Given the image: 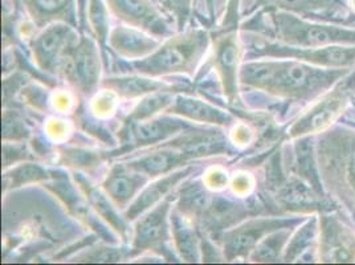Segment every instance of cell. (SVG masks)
I'll return each mask as SVG.
<instances>
[{
	"label": "cell",
	"mask_w": 355,
	"mask_h": 265,
	"mask_svg": "<svg viewBox=\"0 0 355 265\" xmlns=\"http://www.w3.org/2000/svg\"><path fill=\"white\" fill-rule=\"evenodd\" d=\"M209 35L205 30H189L167 37L151 55L130 61L129 67L138 74L162 77L191 74L207 52Z\"/></svg>",
	"instance_id": "cell-1"
},
{
	"label": "cell",
	"mask_w": 355,
	"mask_h": 265,
	"mask_svg": "<svg viewBox=\"0 0 355 265\" xmlns=\"http://www.w3.org/2000/svg\"><path fill=\"white\" fill-rule=\"evenodd\" d=\"M346 72V68H322L298 60H280L266 93L291 101H308L331 88Z\"/></svg>",
	"instance_id": "cell-2"
},
{
	"label": "cell",
	"mask_w": 355,
	"mask_h": 265,
	"mask_svg": "<svg viewBox=\"0 0 355 265\" xmlns=\"http://www.w3.org/2000/svg\"><path fill=\"white\" fill-rule=\"evenodd\" d=\"M272 20V36L282 44L301 48L355 44V28L311 23L286 11H268Z\"/></svg>",
	"instance_id": "cell-3"
},
{
	"label": "cell",
	"mask_w": 355,
	"mask_h": 265,
	"mask_svg": "<svg viewBox=\"0 0 355 265\" xmlns=\"http://www.w3.org/2000/svg\"><path fill=\"white\" fill-rule=\"evenodd\" d=\"M250 56L293 59L322 68H350L355 65V46L327 45L320 48H301L253 37L248 43Z\"/></svg>",
	"instance_id": "cell-4"
},
{
	"label": "cell",
	"mask_w": 355,
	"mask_h": 265,
	"mask_svg": "<svg viewBox=\"0 0 355 265\" xmlns=\"http://www.w3.org/2000/svg\"><path fill=\"white\" fill-rule=\"evenodd\" d=\"M59 74H64L76 90L84 94L94 93L101 77V59L97 44L87 36L78 37L65 52Z\"/></svg>",
	"instance_id": "cell-5"
},
{
	"label": "cell",
	"mask_w": 355,
	"mask_h": 265,
	"mask_svg": "<svg viewBox=\"0 0 355 265\" xmlns=\"http://www.w3.org/2000/svg\"><path fill=\"white\" fill-rule=\"evenodd\" d=\"M301 221L296 218H254L237 224L223 234L224 259L232 262L237 257H247L266 235L282 228H293Z\"/></svg>",
	"instance_id": "cell-6"
},
{
	"label": "cell",
	"mask_w": 355,
	"mask_h": 265,
	"mask_svg": "<svg viewBox=\"0 0 355 265\" xmlns=\"http://www.w3.org/2000/svg\"><path fill=\"white\" fill-rule=\"evenodd\" d=\"M174 198L167 196L161 203L150 208L138 218L133 232L132 248L137 253L144 250L159 252L167 256V244L171 235V207ZM170 259V257H168Z\"/></svg>",
	"instance_id": "cell-7"
},
{
	"label": "cell",
	"mask_w": 355,
	"mask_h": 265,
	"mask_svg": "<svg viewBox=\"0 0 355 265\" xmlns=\"http://www.w3.org/2000/svg\"><path fill=\"white\" fill-rule=\"evenodd\" d=\"M110 12L128 26L145 31L157 39L173 36L168 19L153 0H105Z\"/></svg>",
	"instance_id": "cell-8"
},
{
	"label": "cell",
	"mask_w": 355,
	"mask_h": 265,
	"mask_svg": "<svg viewBox=\"0 0 355 265\" xmlns=\"http://www.w3.org/2000/svg\"><path fill=\"white\" fill-rule=\"evenodd\" d=\"M74 28L68 23H52L32 39L33 59L40 69L46 74H59L65 52L78 39Z\"/></svg>",
	"instance_id": "cell-9"
},
{
	"label": "cell",
	"mask_w": 355,
	"mask_h": 265,
	"mask_svg": "<svg viewBox=\"0 0 355 265\" xmlns=\"http://www.w3.org/2000/svg\"><path fill=\"white\" fill-rule=\"evenodd\" d=\"M349 100L350 96L337 85L318 103H314L304 116L297 119L286 132L288 137L292 139H298L314 132H324L342 116V113L346 110Z\"/></svg>",
	"instance_id": "cell-10"
},
{
	"label": "cell",
	"mask_w": 355,
	"mask_h": 265,
	"mask_svg": "<svg viewBox=\"0 0 355 265\" xmlns=\"http://www.w3.org/2000/svg\"><path fill=\"white\" fill-rule=\"evenodd\" d=\"M214 39V65L220 77L224 96L227 97L228 103H235L239 93V62L241 58L237 28H222Z\"/></svg>",
	"instance_id": "cell-11"
},
{
	"label": "cell",
	"mask_w": 355,
	"mask_h": 265,
	"mask_svg": "<svg viewBox=\"0 0 355 265\" xmlns=\"http://www.w3.org/2000/svg\"><path fill=\"white\" fill-rule=\"evenodd\" d=\"M318 257L322 263H355V235L336 216L320 223Z\"/></svg>",
	"instance_id": "cell-12"
},
{
	"label": "cell",
	"mask_w": 355,
	"mask_h": 265,
	"mask_svg": "<svg viewBox=\"0 0 355 265\" xmlns=\"http://www.w3.org/2000/svg\"><path fill=\"white\" fill-rule=\"evenodd\" d=\"M191 129V125L184 119L155 116L133 123H125L121 132H125V138H130L132 146L145 148L158 145L174 135Z\"/></svg>",
	"instance_id": "cell-13"
},
{
	"label": "cell",
	"mask_w": 355,
	"mask_h": 265,
	"mask_svg": "<svg viewBox=\"0 0 355 265\" xmlns=\"http://www.w3.org/2000/svg\"><path fill=\"white\" fill-rule=\"evenodd\" d=\"M193 173V167L189 164L186 167L178 169L170 174L157 178L153 183L146 185L137 195V198L130 203V206L128 207L125 212V218L129 221H137L150 208L161 203L180 182L187 179Z\"/></svg>",
	"instance_id": "cell-14"
},
{
	"label": "cell",
	"mask_w": 355,
	"mask_h": 265,
	"mask_svg": "<svg viewBox=\"0 0 355 265\" xmlns=\"http://www.w3.org/2000/svg\"><path fill=\"white\" fill-rule=\"evenodd\" d=\"M148 176L130 169L126 163H117L105 178L103 189L122 210L130 206L137 195L148 185Z\"/></svg>",
	"instance_id": "cell-15"
},
{
	"label": "cell",
	"mask_w": 355,
	"mask_h": 265,
	"mask_svg": "<svg viewBox=\"0 0 355 265\" xmlns=\"http://www.w3.org/2000/svg\"><path fill=\"white\" fill-rule=\"evenodd\" d=\"M164 113L220 128H228L235 123V117L231 113L207 101L184 94L175 96Z\"/></svg>",
	"instance_id": "cell-16"
},
{
	"label": "cell",
	"mask_w": 355,
	"mask_h": 265,
	"mask_svg": "<svg viewBox=\"0 0 355 265\" xmlns=\"http://www.w3.org/2000/svg\"><path fill=\"white\" fill-rule=\"evenodd\" d=\"M277 200L286 211L291 212H313L330 210L325 195L315 191L298 178H285L276 189Z\"/></svg>",
	"instance_id": "cell-17"
},
{
	"label": "cell",
	"mask_w": 355,
	"mask_h": 265,
	"mask_svg": "<svg viewBox=\"0 0 355 265\" xmlns=\"http://www.w3.org/2000/svg\"><path fill=\"white\" fill-rule=\"evenodd\" d=\"M257 6L266 11H286L296 15L313 16L345 22L347 17L346 6L340 0H257Z\"/></svg>",
	"instance_id": "cell-18"
},
{
	"label": "cell",
	"mask_w": 355,
	"mask_h": 265,
	"mask_svg": "<svg viewBox=\"0 0 355 265\" xmlns=\"http://www.w3.org/2000/svg\"><path fill=\"white\" fill-rule=\"evenodd\" d=\"M252 210L253 207H248L236 199L214 195L199 221L212 234L225 232L237 225L239 221L245 219L252 214Z\"/></svg>",
	"instance_id": "cell-19"
},
{
	"label": "cell",
	"mask_w": 355,
	"mask_h": 265,
	"mask_svg": "<svg viewBox=\"0 0 355 265\" xmlns=\"http://www.w3.org/2000/svg\"><path fill=\"white\" fill-rule=\"evenodd\" d=\"M107 42L117 55L130 61L146 58L162 44L159 39L132 26L116 27Z\"/></svg>",
	"instance_id": "cell-20"
},
{
	"label": "cell",
	"mask_w": 355,
	"mask_h": 265,
	"mask_svg": "<svg viewBox=\"0 0 355 265\" xmlns=\"http://www.w3.org/2000/svg\"><path fill=\"white\" fill-rule=\"evenodd\" d=\"M190 161L191 160L180 150L170 145H164L148 151L139 158L129 161L126 164L148 178H158L189 166Z\"/></svg>",
	"instance_id": "cell-21"
},
{
	"label": "cell",
	"mask_w": 355,
	"mask_h": 265,
	"mask_svg": "<svg viewBox=\"0 0 355 265\" xmlns=\"http://www.w3.org/2000/svg\"><path fill=\"white\" fill-rule=\"evenodd\" d=\"M74 180L78 189L84 192L85 199L88 200L90 207L97 212V215H100L101 219H104L116 232H119V235L123 240H126L129 236V221L119 214V207L104 191V189L96 187L84 177V174L80 173L74 174Z\"/></svg>",
	"instance_id": "cell-22"
},
{
	"label": "cell",
	"mask_w": 355,
	"mask_h": 265,
	"mask_svg": "<svg viewBox=\"0 0 355 265\" xmlns=\"http://www.w3.org/2000/svg\"><path fill=\"white\" fill-rule=\"evenodd\" d=\"M167 145L180 150L193 161L196 158L225 154L230 142L220 130H198L195 132L189 130Z\"/></svg>",
	"instance_id": "cell-23"
},
{
	"label": "cell",
	"mask_w": 355,
	"mask_h": 265,
	"mask_svg": "<svg viewBox=\"0 0 355 265\" xmlns=\"http://www.w3.org/2000/svg\"><path fill=\"white\" fill-rule=\"evenodd\" d=\"M27 14L37 28L52 23L77 26L76 0H21Z\"/></svg>",
	"instance_id": "cell-24"
},
{
	"label": "cell",
	"mask_w": 355,
	"mask_h": 265,
	"mask_svg": "<svg viewBox=\"0 0 355 265\" xmlns=\"http://www.w3.org/2000/svg\"><path fill=\"white\" fill-rule=\"evenodd\" d=\"M103 87L113 90L121 100H133L137 97H145L150 93L159 90L175 92L180 89L178 85L167 84L164 81L155 80L154 77L138 74L137 76H119L106 78L103 81Z\"/></svg>",
	"instance_id": "cell-25"
},
{
	"label": "cell",
	"mask_w": 355,
	"mask_h": 265,
	"mask_svg": "<svg viewBox=\"0 0 355 265\" xmlns=\"http://www.w3.org/2000/svg\"><path fill=\"white\" fill-rule=\"evenodd\" d=\"M193 219L179 210L171 211V235L180 257L187 263L200 260V240Z\"/></svg>",
	"instance_id": "cell-26"
},
{
	"label": "cell",
	"mask_w": 355,
	"mask_h": 265,
	"mask_svg": "<svg viewBox=\"0 0 355 265\" xmlns=\"http://www.w3.org/2000/svg\"><path fill=\"white\" fill-rule=\"evenodd\" d=\"M317 241V219L311 218L306 224L298 228L296 235L288 243L284 250V262H311V252L315 250Z\"/></svg>",
	"instance_id": "cell-27"
},
{
	"label": "cell",
	"mask_w": 355,
	"mask_h": 265,
	"mask_svg": "<svg viewBox=\"0 0 355 265\" xmlns=\"http://www.w3.org/2000/svg\"><path fill=\"white\" fill-rule=\"evenodd\" d=\"M280 67V60H259L241 65L239 81L250 88L266 92Z\"/></svg>",
	"instance_id": "cell-28"
},
{
	"label": "cell",
	"mask_w": 355,
	"mask_h": 265,
	"mask_svg": "<svg viewBox=\"0 0 355 265\" xmlns=\"http://www.w3.org/2000/svg\"><path fill=\"white\" fill-rule=\"evenodd\" d=\"M173 93L174 92L171 90H159L145 96L141 100V103H137V106L130 112L125 123H133L138 121L148 119V118L155 117L162 110L166 112L175 97Z\"/></svg>",
	"instance_id": "cell-29"
},
{
	"label": "cell",
	"mask_w": 355,
	"mask_h": 265,
	"mask_svg": "<svg viewBox=\"0 0 355 265\" xmlns=\"http://www.w3.org/2000/svg\"><path fill=\"white\" fill-rule=\"evenodd\" d=\"M53 177V173L48 171L42 164L26 161L8 170L4 174V180L6 189H19L31 183L46 182Z\"/></svg>",
	"instance_id": "cell-30"
},
{
	"label": "cell",
	"mask_w": 355,
	"mask_h": 265,
	"mask_svg": "<svg viewBox=\"0 0 355 265\" xmlns=\"http://www.w3.org/2000/svg\"><path fill=\"white\" fill-rule=\"evenodd\" d=\"M296 144L297 174L298 177L306 180L311 187L324 195V190L320 182V176L317 173V166L314 162L313 151H311V138L301 137Z\"/></svg>",
	"instance_id": "cell-31"
},
{
	"label": "cell",
	"mask_w": 355,
	"mask_h": 265,
	"mask_svg": "<svg viewBox=\"0 0 355 265\" xmlns=\"http://www.w3.org/2000/svg\"><path fill=\"white\" fill-rule=\"evenodd\" d=\"M291 235V228H282L279 231L270 232L266 235L257 246L252 250L251 260L256 263H273L280 259L282 252H284L286 240Z\"/></svg>",
	"instance_id": "cell-32"
},
{
	"label": "cell",
	"mask_w": 355,
	"mask_h": 265,
	"mask_svg": "<svg viewBox=\"0 0 355 265\" xmlns=\"http://www.w3.org/2000/svg\"><path fill=\"white\" fill-rule=\"evenodd\" d=\"M109 7L105 0H88L87 3V16H88L90 28L101 49L105 51L106 43L109 40Z\"/></svg>",
	"instance_id": "cell-33"
},
{
	"label": "cell",
	"mask_w": 355,
	"mask_h": 265,
	"mask_svg": "<svg viewBox=\"0 0 355 265\" xmlns=\"http://www.w3.org/2000/svg\"><path fill=\"white\" fill-rule=\"evenodd\" d=\"M61 158L68 166L80 170H92L98 167L105 160L101 153L77 148H62Z\"/></svg>",
	"instance_id": "cell-34"
},
{
	"label": "cell",
	"mask_w": 355,
	"mask_h": 265,
	"mask_svg": "<svg viewBox=\"0 0 355 265\" xmlns=\"http://www.w3.org/2000/svg\"><path fill=\"white\" fill-rule=\"evenodd\" d=\"M1 128L4 142H21L30 137V129L26 121L14 110L4 112Z\"/></svg>",
	"instance_id": "cell-35"
},
{
	"label": "cell",
	"mask_w": 355,
	"mask_h": 265,
	"mask_svg": "<svg viewBox=\"0 0 355 265\" xmlns=\"http://www.w3.org/2000/svg\"><path fill=\"white\" fill-rule=\"evenodd\" d=\"M119 100L121 99L113 90L105 88L92 100L90 109L97 117H109L116 112Z\"/></svg>",
	"instance_id": "cell-36"
},
{
	"label": "cell",
	"mask_w": 355,
	"mask_h": 265,
	"mask_svg": "<svg viewBox=\"0 0 355 265\" xmlns=\"http://www.w3.org/2000/svg\"><path fill=\"white\" fill-rule=\"evenodd\" d=\"M193 0H161L163 8L171 16L175 17L178 30L182 31L187 24Z\"/></svg>",
	"instance_id": "cell-37"
},
{
	"label": "cell",
	"mask_w": 355,
	"mask_h": 265,
	"mask_svg": "<svg viewBox=\"0 0 355 265\" xmlns=\"http://www.w3.org/2000/svg\"><path fill=\"white\" fill-rule=\"evenodd\" d=\"M126 250H117V248H98L92 250L88 253H84L77 257L78 262H88V263H114L121 262L126 257Z\"/></svg>",
	"instance_id": "cell-38"
},
{
	"label": "cell",
	"mask_w": 355,
	"mask_h": 265,
	"mask_svg": "<svg viewBox=\"0 0 355 265\" xmlns=\"http://www.w3.org/2000/svg\"><path fill=\"white\" fill-rule=\"evenodd\" d=\"M31 155H28L27 148L20 142H4L3 144V163L4 169L16 164L17 162H26L30 161Z\"/></svg>",
	"instance_id": "cell-39"
},
{
	"label": "cell",
	"mask_w": 355,
	"mask_h": 265,
	"mask_svg": "<svg viewBox=\"0 0 355 265\" xmlns=\"http://www.w3.org/2000/svg\"><path fill=\"white\" fill-rule=\"evenodd\" d=\"M228 182L230 176L220 166H214L208 169L207 173L203 177V183L206 185L208 190L212 191H222L228 186Z\"/></svg>",
	"instance_id": "cell-40"
},
{
	"label": "cell",
	"mask_w": 355,
	"mask_h": 265,
	"mask_svg": "<svg viewBox=\"0 0 355 265\" xmlns=\"http://www.w3.org/2000/svg\"><path fill=\"white\" fill-rule=\"evenodd\" d=\"M231 187L239 198H244L251 194L254 187V178L247 171H240L231 179Z\"/></svg>",
	"instance_id": "cell-41"
},
{
	"label": "cell",
	"mask_w": 355,
	"mask_h": 265,
	"mask_svg": "<svg viewBox=\"0 0 355 265\" xmlns=\"http://www.w3.org/2000/svg\"><path fill=\"white\" fill-rule=\"evenodd\" d=\"M51 123L46 126V132L48 135L53 139V141H62L67 139L69 135V126L65 121H60V119H52L49 121Z\"/></svg>",
	"instance_id": "cell-42"
},
{
	"label": "cell",
	"mask_w": 355,
	"mask_h": 265,
	"mask_svg": "<svg viewBox=\"0 0 355 265\" xmlns=\"http://www.w3.org/2000/svg\"><path fill=\"white\" fill-rule=\"evenodd\" d=\"M252 139V130L247 125H239L234 130L232 141L235 145H248Z\"/></svg>",
	"instance_id": "cell-43"
},
{
	"label": "cell",
	"mask_w": 355,
	"mask_h": 265,
	"mask_svg": "<svg viewBox=\"0 0 355 265\" xmlns=\"http://www.w3.org/2000/svg\"><path fill=\"white\" fill-rule=\"evenodd\" d=\"M53 105H55V109H59L62 113H67L73 106V100L71 99V96L68 93L62 92L53 99Z\"/></svg>",
	"instance_id": "cell-44"
},
{
	"label": "cell",
	"mask_w": 355,
	"mask_h": 265,
	"mask_svg": "<svg viewBox=\"0 0 355 265\" xmlns=\"http://www.w3.org/2000/svg\"><path fill=\"white\" fill-rule=\"evenodd\" d=\"M347 178L352 190L355 192V144L352 146V153L347 158Z\"/></svg>",
	"instance_id": "cell-45"
},
{
	"label": "cell",
	"mask_w": 355,
	"mask_h": 265,
	"mask_svg": "<svg viewBox=\"0 0 355 265\" xmlns=\"http://www.w3.org/2000/svg\"><path fill=\"white\" fill-rule=\"evenodd\" d=\"M87 3H88V0H77V6H78V16H80L81 23H84V22H85Z\"/></svg>",
	"instance_id": "cell-46"
},
{
	"label": "cell",
	"mask_w": 355,
	"mask_h": 265,
	"mask_svg": "<svg viewBox=\"0 0 355 265\" xmlns=\"http://www.w3.org/2000/svg\"><path fill=\"white\" fill-rule=\"evenodd\" d=\"M350 6L355 10V0H350Z\"/></svg>",
	"instance_id": "cell-47"
}]
</instances>
